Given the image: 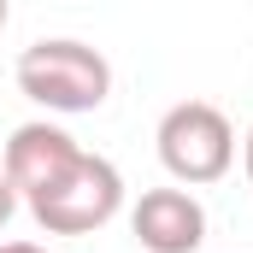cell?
Returning a JSON list of instances; mask_svg holds the SVG:
<instances>
[{
  "label": "cell",
  "instance_id": "obj_5",
  "mask_svg": "<svg viewBox=\"0 0 253 253\" xmlns=\"http://www.w3.org/2000/svg\"><path fill=\"white\" fill-rule=\"evenodd\" d=\"M77 153H83V141H77L71 129L36 118V124L12 129V141H6V153H0V171H6V183L18 189V200H30L36 189H47Z\"/></svg>",
  "mask_w": 253,
  "mask_h": 253
},
{
  "label": "cell",
  "instance_id": "obj_8",
  "mask_svg": "<svg viewBox=\"0 0 253 253\" xmlns=\"http://www.w3.org/2000/svg\"><path fill=\"white\" fill-rule=\"evenodd\" d=\"M242 165H248V177H253V124H248V135H242Z\"/></svg>",
  "mask_w": 253,
  "mask_h": 253
},
{
  "label": "cell",
  "instance_id": "obj_4",
  "mask_svg": "<svg viewBox=\"0 0 253 253\" xmlns=\"http://www.w3.org/2000/svg\"><path fill=\"white\" fill-rule=\"evenodd\" d=\"M129 230L141 253H200L206 242V206L194 200V189H147L129 206Z\"/></svg>",
  "mask_w": 253,
  "mask_h": 253
},
{
  "label": "cell",
  "instance_id": "obj_6",
  "mask_svg": "<svg viewBox=\"0 0 253 253\" xmlns=\"http://www.w3.org/2000/svg\"><path fill=\"white\" fill-rule=\"evenodd\" d=\"M12 212H18V189L6 183V171H0V230L12 224Z\"/></svg>",
  "mask_w": 253,
  "mask_h": 253
},
{
  "label": "cell",
  "instance_id": "obj_1",
  "mask_svg": "<svg viewBox=\"0 0 253 253\" xmlns=\"http://www.w3.org/2000/svg\"><path fill=\"white\" fill-rule=\"evenodd\" d=\"M12 77H18V88L36 106H47L59 118L100 112L106 94H112V65H106V53L88 47V42H71V36H53V42L24 47Z\"/></svg>",
  "mask_w": 253,
  "mask_h": 253
},
{
  "label": "cell",
  "instance_id": "obj_7",
  "mask_svg": "<svg viewBox=\"0 0 253 253\" xmlns=\"http://www.w3.org/2000/svg\"><path fill=\"white\" fill-rule=\"evenodd\" d=\"M0 253H47V248H36V242H0Z\"/></svg>",
  "mask_w": 253,
  "mask_h": 253
},
{
  "label": "cell",
  "instance_id": "obj_3",
  "mask_svg": "<svg viewBox=\"0 0 253 253\" xmlns=\"http://www.w3.org/2000/svg\"><path fill=\"white\" fill-rule=\"evenodd\" d=\"M153 141H159V165L183 189H206V183H218L236 165V124L212 100H177L159 118Z\"/></svg>",
  "mask_w": 253,
  "mask_h": 253
},
{
  "label": "cell",
  "instance_id": "obj_9",
  "mask_svg": "<svg viewBox=\"0 0 253 253\" xmlns=\"http://www.w3.org/2000/svg\"><path fill=\"white\" fill-rule=\"evenodd\" d=\"M6 18H12V6H6V0H0V30H6Z\"/></svg>",
  "mask_w": 253,
  "mask_h": 253
},
{
  "label": "cell",
  "instance_id": "obj_2",
  "mask_svg": "<svg viewBox=\"0 0 253 253\" xmlns=\"http://www.w3.org/2000/svg\"><path fill=\"white\" fill-rule=\"evenodd\" d=\"M24 206H30V218H36L47 236H94V230H106V224L118 218V206H124V177H118V165H112L106 153H88V147H83L59 177H53L47 189H36Z\"/></svg>",
  "mask_w": 253,
  "mask_h": 253
}]
</instances>
